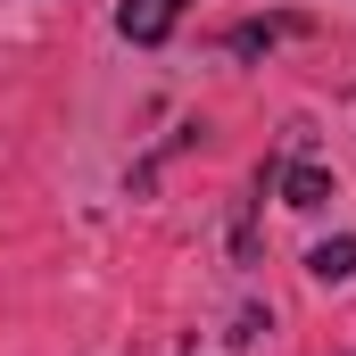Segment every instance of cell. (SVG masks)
<instances>
[{"label": "cell", "mask_w": 356, "mask_h": 356, "mask_svg": "<svg viewBox=\"0 0 356 356\" xmlns=\"http://www.w3.org/2000/svg\"><path fill=\"white\" fill-rule=\"evenodd\" d=\"M175 17H182V0H124V8H116V33H124V42H166Z\"/></svg>", "instance_id": "6da1fadb"}, {"label": "cell", "mask_w": 356, "mask_h": 356, "mask_svg": "<svg viewBox=\"0 0 356 356\" xmlns=\"http://www.w3.org/2000/svg\"><path fill=\"white\" fill-rule=\"evenodd\" d=\"M290 33H307V17H257V25H232V58H257L273 42H290Z\"/></svg>", "instance_id": "7a4b0ae2"}, {"label": "cell", "mask_w": 356, "mask_h": 356, "mask_svg": "<svg viewBox=\"0 0 356 356\" xmlns=\"http://www.w3.org/2000/svg\"><path fill=\"white\" fill-rule=\"evenodd\" d=\"M307 273H315V282H348L356 273V241L348 232H340V241H315V249H307Z\"/></svg>", "instance_id": "3957f363"}, {"label": "cell", "mask_w": 356, "mask_h": 356, "mask_svg": "<svg viewBox=\"0 0 356 356\" xmlns=\"http://www.w3.org/2000/svg\"><path fill=\"white\" fill-rule=\"evenodd\" d=\"M282 191H290V207H323V199H332V175H323V166H290Z\"/></svg>", "instance_id": "277c9868"}]
</instances>
